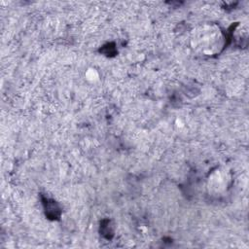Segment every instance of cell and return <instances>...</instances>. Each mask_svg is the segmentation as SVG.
Instances as JSON below:
<instances>
[{
    "label": "cell",
    "mask_w": 249,
    "mask_h": 249,
    "mask_svg": "<svg viewBox=\"0 0 249 249\" xmlns=\"http://www.w3.org/2000/svg\"><path fill=\"white\" fill-rule=\"evenodd\" d=\"M224 42V35L215 24H202L192 31L191 46L200 53L206 55L216 54L223 49Z\"/></svg>",
    "instance_id": "6da1fadb"
}]
</instances>
